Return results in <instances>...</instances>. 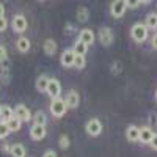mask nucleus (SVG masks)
Here are the masks:
<instances>
[{"mask_svg": "<svg viewBox=\"0 0 157 157\" xmlns=\"http://www.w3.org/2000/svg\"><path fill=\"white\" fill-rule=\"evenodd\" d=\"M155 101H157V90H155Z\"/></svg>", "mask_w": 157, "mask_h": 157, "instance_id": "obj_39", "label": "nucleus"}, {"mask_svg": "<svg viewBox=\"0 0 157 157\" xmlns=\"http://www.w3.org/2000/svg\"><path fill=\"white\" fill-rule=\"evenodd\" d=\"M10 155L13 157H25L27 155V149L22 143H14V145H11V149H10Z\"/></svg>", "mask_w": 157, "mask_h": 157, "instance_id": "obj_18", "label": "nucleus"}, {"mask_svg": "<svg viewBox=\"0 0 157 157\" xmlns=\"http://www.w3.org/2000/svg\"><path fill=\"white\" fill-rule=\"evenodd\" d=\"M16 49H17V52H21V54H27V52L32 49L30 39L27 36H19L16 39Z\"/></svg>", "mask_w": 157, "mask_h": 157, "instance_id": "obj_15", "label": "nucleus"}, {"mask_svg": "<svg viewBox=\"0 0 157 157\" xmlns=\"http://www.w3.org/2000/svg\"><path fill=\"white\" fill-rule=\"evenodd\" d=\"M64 101H66L68 107L71 110H75L78 107V104H80V94H78V91H75V90H69L66 98H64Z\"/></svg>", "mask_w": 157, "mask_h": 157, "instance_id": "obj_11", "label": "nucleus"}, {"mask_svg": "<svg viewBox=\"0 0 157 157\" xmlns=\"http://www.w3.org/2000/svg\"><path fill=\"white\" fill-rule=\"evenodd\" d=\"M126 138L130 143H138L140 141V127L135 124H129L126 127Z\"/></svg>", "mask_w": 157, "mask_h": 157, "instance_id": "obj_12", "label": "nucleus"}, {"mask_svg": "<svg viewBox=\"0 0 157 157\" xmlns=\"http://www.w3.org/2000/svg\"><path fill=\"white\" fill-rule=\"evenodd\" d=\"M151 47L157 50V33H154L152 38H151Z\"/></svg>", "mask_w": 157, "mask_h": 157, "instance_id": "obj_33", "label": "nucleus"}, {"mask_svg": "<svg viewBox=\"0 0 157 157\" xmlns=\"http://www.w3.org/2000/svg\"><path fill=\"white\" fill-rule=\"evenodd\" d=\"M104 130V126L101 123V120L98 118H91L85 123V132L90 135V137H99Z\"/></svg>", "mask_w": 157, "mask_h": 157, "instance_id": "obj_4", "label": "nucleus"}, {"mask_svg": "<svg viewBox=\"0 0 157 157\" xmlns=\"http://www.w3.org/2000/svg\"><path fill=\"white\" fill-rule=\"evenodd\" d=\"M44 157H55L57 155V152L54 151V149H47V151H44V154H43Z\"/></svg>", "mask_w": 157, "mask_h": 157, "instance_id": "obj_34", "label": "nucleus"}, {"mask_svg": "<svg viewBox=\"0 0 157 157\" xmlns=\"http://www.w3.org/2000/svg\"><path fill=\"white\" fill-rule=\"evenodd\" d=\"M148 33H149V29L146 24L143 22H135L130 29V38L134 39L137 44H143L148 39Z\"/></svg>", "mask_w": 157, "mask_h": 157, "instance_id": "obj_1", "label": "nucleus"}, {"mask_svg": "<svg viewBox=\"0 0 157 157\" xmlns=\"http://www.w3.org/2000/svg\"><path fill=\"white\" fill-rule=\"evenodd\" d=\"M69 145H71L69 137H68V135H61V137H60V140H58V146H60L61 149H68V148H69Z\"/></svg>", "mask_w": 157, "mask_h": 157, "instance_id": "obj_27", "label": "nucleus"}, {"mask_svg": "<svg viewBox=\"0 0 157 157\" xmlns=\"http://www.w3.org/2000/svg\"><path fill=\"white\" fill-rule=\"evenodd\" d=\"M78 39H80V41H83L85 44H88V46H93L94 41H96V36H94V32H93V30L83 29L80 33H78Z\"/></svg>", "mask_w": 157, "mask_h": 157, "instance_id": "obj_16", "label": "nucleus"}, {"mask_svg": "<svg viewBox=\"0 0 157 157\" xmlns=\"http://www.w3.org/2000/svg\"><path fill=\"white\" fill-rule=\"evenodd\" d=\"M152 135H154L152 126H143V127H140V143H143V145H149Z\"/></svg>", "mask_w": 157, "mask_h": 157, "instance_id": "obj_14", "label": "nucleus"}, {"mask_svg": "<svg viewBox=\"0 0 157 157\" xmlns=\"http://www.w3.org/2000/svg\"><path fill=\"white\" fill-rule=\"evenodd\" d=\"M33 123L35 124H47V116H46V113L43 112V110H38V112H35V115H33Z\"/></svg>", "mask_w": 157, "mask_h": 157, "instance_id": "obj_23", "label": "nucleus"}, {"mask_svg": "<svg viewBox=\"0 0 157 157\" xmlns=\"http://www.w3.org/2000/svg\"><path fill=\"white\" fill-rule=\"evenodd\" d=\"M74 58H75V52L74 49H66L63 50V54L60 55V64L63 68H74Z\"/></svg>", "mask_w": 157, "mask_h": 157, "instance_id": "obj_8", "label": "nucleus"}, {"mask_svg": "<svg viewBox=\"0 0 157 157\" xmlns=\"http://www.w3.org/2000/svg\"><path fill=\"white\" fill-rule=\"evenodd\" d=\"M98 38H99V41L104 47H109L113 44L115 41V33L110 27H101L99 29V33H98Z\"/></svg>", "mask_w": 157, "mask_h": 157, "instance_id": "obj_6", "label": "nucleus"}, {"mask_svg": "<svg viewBox=\"0 0 157 157\" xmlns=\"http://www.w3.org/2000/svg\"><path fill=\"white\" fill-rule=\"evenodd\" d=\"M75 17H77V21L80 24L88 22V19H90V10L86 6H78L77 11H75Z\"/></svg>", "mask_w": 157, "mask_h": 157, "instance_id": "obj_19", "label": "nucleus"}, {"mask_svg": "<svg viewBox=\"0 0 157 157\" xmlns=\"http://www.w3.org/2000/svg\"><path fill=\"white\" fill-rule=\"evenodd\" d=\"M140 2H141V5H149L152 0H140Z\"/></svg>", "mask_w": 157, "mask_h": 157, "instance_id": "obj_37", "label": "nucleus"}, {"mask_svg": "<svg viewBox=\"0 0 157 157\" xmlns=\"http://www.w3.org/2000/svg\"><path fill=\"white\" fill-rule=\"evenodd\" d=\"M14 115H16V116H19L24 123L32 121V118H33V115H32L30 109H29L27 105H25V104H17V105L14 107Z\"/></svg>", "mask_w": 157, "mask_h": 157, "instance_id": "obj_10", "label": "nucleus"}, {"mask_svg": "<svg viewBox=\"0 0 157 157\" xmlns=\"http://www.w3.org/2000/svg\"><path fill=\"white\" fill-rule=\"evenodd\" d=\"M85 66H86L85 55H82V54H75V58H74V68L78 69V71H82Z\"/></svg>", "mask_w": 157, "mask_h": 157, "instance_id": "obj_24", "label": "nucleus"}, {"mask_svg": "<svg viewBox=\"0 0 157 157\" xmlns=\"http://www.w3.org/2000/svg\"><path fill=\"white\" fill-rule=\"evenodd\" d=\"M68 110H69V107H68V104L64 99L55 98L50 101V115L54 118H63Z\"/></svg>", "mask_w": 157, "mask_h": 157, "instance_id": "obj_2", "label": "nucleus"}, {"mask_svg": "<svg viewBox=\"0 0 157 157\" xmlns=\"http://www.w3.org/2000/svg\"><path fill=\"white\" fill-rule=\"evenodd\" d=\"M126 10H127V2L126 0H113V2L110 3V14L115 19L123 17Z\"/></svg>", "mask_w": 157, "mask_h": 157, "instance_id": "obj_5", "label": "nucleus"}, {"mask_svg": "<svg viewBox=\"0 0 157 157\" xmlns=\"http://www.w3.org/2000/svg\"><path fill=\"white\" fill-rule=\"evenodd\" d=\"M0 113H2V104H0Z\"/></svg>", "mask_w": 157, "mask_h": 157, "instance_id": "obj_38", "label": "nucleus"}, {"mask_svg": "<svg viewBox=\"0 0 157 157\" xmlns=\"http://www.w3.org/2000/svg\"><path fill=\"white\" fill-rule=\"evenodd\" d=\"M145 24L148 25V29L155 30L157 29V13H149V14H146Z\"/></svg>", "mask_w": 157, "mask_h": 157, "instance_id": "obj_22", "label": "nucleus"}, {"mask_svg": "<svg viewBox=\"0 0 157 157\" xmlns=\"http://www.w3.org/2000/svg\"><path fill=\"white\" fill-rule=\"evenodd\" d=\"M57 49H58V44H57L55 39H52V38H47L43 44V52L47 57H54L57 54Z\"/></svg>", "mask_w": 157, "mask_h": 157, "instance_id": "obj_13", "label": "nucleus"}, {"mask_svg": "<svg viewBox=\"0 0 157 157\" xmlns=\"http://www.w3.org/2000/svg\"><path fill=\"white\" fill-rule=\"evenodd\" d=\"M49 80H50V77L46 75V74L38 75L36 82H35V88L39 91V93H46V91H47V85H49Z\"/></svg>", "mask_w": 157, "mask_h": 157, "instance_id": "obj_17", "label": "nucleus"}, {"mask_svg": "<svg viewBox=\"0 0 157 157\" xmlns=\"http://www.w3.org/2000/svg\"><path fill=\"white\" fill-rule=\"evenodd\" d=\"M126 2H127V8H130V10H137L141 5L140 0H126Z\"/></svg>", "mask_w": 157, "mask_h": 157, "instance_id": "obj_29", "label": "nucleus"}, {"mask_svg": "<svg viewBox=\"0 0 157 157\" xmlns=\"http://www.w3.org/2000/svg\"><path fill=\"white\" fill-rule=\"evenodd\" d=\"M46 93L49 94L50 99H55V98H60L61 96V83L60 80H57V78L50 77L49 80V85H47V91Z\"/></svg>", "mask_w": 157, "mask_h": 157, "instance_id": "obj_7", "label": "nucleus"}, {"mask_svg": "<svg viewBox=\"0 0 157 157\" xmlns=\"http://www.w3.org/2000/svg\"><path fill=\"white\" fill-rule=\"evenodd\" d=\"M46 135H47L46 126H44V124H35V123H33V126L30 127V137H32V140L41 141L43 138H46Z\"/></svg>", "mask_w": 157, "mask_h": 157, "instance_id": "obj_9", "label": "nucleus"}, {"mask_svg": "<svg viewBox=\"0 0 157 157\" xmlns=\"http://www.w3.org/2000/svg\"><path fill=\"white\" fill-rule=\"evenodd\" d=\"M5 2H8V0H5Z\"/></svg>", "mask_w": 157, "mask_h": 157, "instance_id": "obj_41", "label": "nucleus"}, {"mask_svg": "<svg viewBox=\"0 0 157 157\" xmlns=\"http://www.w3.org/2000/svg\"><path fill=\"white\" fill-rule=\"evenodd\" d=\"M11 27H13V32L14 33H25V30L29 29V21L25 17L22 13H17V14L13 16V21H11Z\"/></svg>", "mask_w": 157, "mask_h": 157, "instance_id": "obj_3", "label": "nucleus"}, {"mask_svg": "<svg viewBox=\"0 0 157 157\" xmlns=\"http://www.w3.org/2000/svg\"><path fill=\"white\" fill-rule=\"evenodd\" d=\"M6 58H8V50H6V47L3 44H0V63H2L3 60H6Z\"/></svg>", "mask_w": 157, "mask_h": 157, "instance_id": "obj_30", "label": "nucleus"}, {"mask_svg": "<svg viewBox=\"0 0 157 157\" xmlns=\"http://www.w3.org/2000/svg\"><path fill=\"white\" fill-rule=\"evenodd\" d=\"M11 116H14V109L10 105H2V113H0V118L5 121H8Z\"/></svg>", "mask_w": 157, "mask_h": 157, "instance_id": "obj_26", "label": "nucleus"}, {"mask_svg": "<svg viewBox=\"0 0 157 157\" xmlns=\"http://www.w3.org/2000/svg\"><path fill=\"white\" fill-rule=\"evenodd\" d=\"M149 146H151L154 151H157V132H154V135H152V138H151V143H149Z\"/></svg>", "mask_w": 157, "mask_h": 157, "instance_id": "obj_32", "label": "nucleus"}, {"mask_svg": "<svg viewBox=\"0 0 157 157\" xmlns=\"http://www.w3.org/2000/svg\"><path fill=\"white\" fill-rule=\"evenodd\" d=\"M121 71H123L121 61H113V63H112V72H113V74H120Z\"/></svg>", "mask_w": 157, "mask_h": 157, "instance_id": "obj_28", "label": "nucleus"}, {"mask_svg": "<svg viewBox=\"0 0 157 157\" xmlns=\"http://www.w3.org/2000/svg\"><path fill=\"white\" fill-rule=\"evenodd\" d=\"M6 123H8L10 129H11V132H19L21 127H22V123H24V121L21 120L19 116H16V115H14V116H11Z\"/></svg>", "mask_w": 157, "mask_h": 157, "instance_id": "obj_20", "label": "nucleus"}, {"mask_svg": "<svg viewBox=\"0 0 157 157\" xmlns=\"http://www.w3.org/2000/svg\"><path fill=\"white\" fill-rule=\"evenodd\" d=\"M88 44H85L83 41H80V39H77V41L74 43V46H72V49H74V52L75 54H82V55H85L86 52H88Z\"/></svg>", "mask_w": 157, "mask_h": 157, "instance_id": "obj_21", "label": "nucleus"}, {"mask_svg": "<svg viewBox=\"0 0 157 157\" xmlns=\"http://www.w3.org/2000/svg\"><path fill=\"white\" fill-rule=\"evenodd\" d=\"M38 2H44V0H38Z\"/></svg>", "mask_w": 157, "mask_h": 157, "instance_id": "obj_40", "label": "nucleus"}, {"mask_svg": "<svg viewBox=\"0 0 157 157\" xmlns=\"http://www.w3.org/2000/svg\"><path fill=\"white\" fill-rule=\"evenodd\" d=\"M2 16H5V5L0 2V17H2Z\"/></svg>", "mask_w": 157, "mask_h": 157, "instance_id": "obj_36", "label": "nucleus"}, {"mask_svg": "<svg viewBox=\"0 0 157 157\" xmlns=\"http://www.w3.org/2000/svg\"><path fill=\"white\" fill-rule=\"evenodd\" d=\"M11 134V129L5 120H0V140H5Z\"/></svg>", "mask_w": 157, "mask_h": 157, "instance_id": "obj_25", "label": "nucleus"}, {"mask_svg": "<svg viewBox=\"0 0 157 157\" xmlns=\"http://www.w3.org/2000/svg\"><path fill=\"white\" fill-rule=\"evenodd\" d=\"M10 149H11V146L8 145V143H3L2 145V152L3 154H10Z\"/></svg>", "mask_w": 157, "mask_h": 157, "instance_id": "obj_35", "label": "nucleus"}, {"mask_svg": "<svg viewBox=\"0 0 157 157\" xmlns=\"http://www.w3.org/2000/svg\"><path fill=\"white\" fill-rule=\"evenodd\" d=\"M6 29H8V19L5 16H2L0 17V33H3Z\"/></svg>", "mask_w": 157, "mask_h": 157, "instance_id": "obj_31", "label": "nucleus"}]
</instances>
